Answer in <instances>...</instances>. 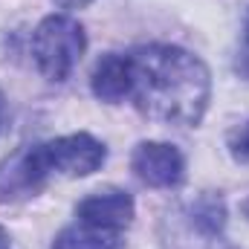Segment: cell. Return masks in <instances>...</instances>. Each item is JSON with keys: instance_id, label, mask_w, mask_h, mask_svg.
Masks as SVG:
<instances>
[{"instance_id": "obj_1", "label": "cell", "mask_w": 249, "mask_h": 249, "mask_svg": "<svg viewBox=\"0 0 249 249\" xmlns=\"http://www.w3.org/2000/svg\"><path fill=\"white\" fill-rule=\"evenodd\" d=\"M130 99L148 119L186 127L200 124L212 96V75L194 53L171 44H148L130 53Z\"/></svg>"}, {"instance_id": "obj_2", "label": "cell", "mask_w": 249, "mask_h": 249, "mask_svg": "<svg viewBox=\"0 0 249 249\" xmlns=\"http://www.w3.org/2000/svg\"><path fill=\"white\" fill-rule=\"evenodd\" d=\"M87 50L84 26L70 15H50L32 35V55L50 81H64Z\"/></svg>"}, {"instance_id": "obj_3", "label": "cell", "mask_w": 249, "mask_h": 249, "mask_svg": "<svg viewBox=\"0 0 249 249\" xmlns=\"http://www.w3.org/2000/svg\"><path fill=\"white\" fill-rule=\"evenodd\" d=\"M50 177H53V171L44 157V142L23 145L0 162V200L3 203L29 200L47 186Z\"/></svg>"}, {"instance_id": "obj_4", "label": "cell", "mask_w": 249, "mask_h": 249, "mask_svg": "<svg viewBox=\"0 0 249 249\" xmlns=\"http://www.w3.org/2000/svg\"><path fill=\"white\" fill-rule=\"evenodd\" d=\"M44 157L53 174L64 177H87L102 168L107 160V148L93 136V133H70L44 142Z\"/></svg>"}, {"instance_id": "obj_5", "label": "cell", "mask_w": 249, "mask_h": 249, "mask_svg": "<svg viewBox=\"0 0 249 249\" xmlns=\"http://www.w3.org/2000/svg\"><path fill=\"white\" fill-rule=\"evenodd\" d=\"M133 174L151 188H171L186 174V160L171 142H139L130 154Z\"/></svg>"}, {"instance_id": "obj_6", "label": "cell", "mask_w": 249, "mask_h": 249, "mask_svg": "<svg viewBox=\"0 0 249 249\" xmlns=\"http://www.w3.org/2000/svg\"><path fill=\"white\" fill-rule=\"evenodd\" d=\"M133 197L122 188H105L96 191L90 197H84L75 209V217L81 223L99 226V229H110V232H122L124 226H130L133 220Z\"/></svg>"}, {"instance_id": "obj_7", "label": "cell", "mask_w": 249, "mask_h": 249, "mask_svg": "<svg viewBox=\"0 0 249 249\" xmlns=\"http://www.w3.org/2000/svg\"><path fill=\"white\" fill-rule=\"evenodd\" d=\"M133 87V70H130V55L119 53H107L105 58H99L90 75V90L96 99L116 105L124 96H130Z\"/></svg>"}, {"instance_id": "obj_8", "label": "cell", "mask_w": 249, "mask_h": 249, "mask_svg": "<svg viewBox=\"0 0 249 249\" xmlns=\"http://www.w3.org/2000/svg\"><path fill=\"white\" fill-rule=\"evenodd\" d=\"M53 249H122V232L99 229L78 220L55 235Z\"/></svg>"}, {"instance_id": "obj_9", "label": "cell", "mask_w": 249, "mask_h": 249, "mask_svg": "<svg viewBox=\"0 0 249 249\" xmlns=\"http://www.w3.org/2000/svg\"><path fill=\"white\" fill-rule=\"evenodd\" d=\"M191 223L206 238L220 235L223 226H226V203H223V197L214 194V191H203L191 203Z\"/></svg>"}, {"instance_id": "obj_10", "label": "cell", "mask_w": 249, "mask_h": 249, "mask_svg": "<svg viewBox=\"0 0 249 249\" xmlns=\"http://www.w3.org/2000/svg\"><path fill=\"white\" fill-rule=\"evenodd\" d=\"M229 154L238 162H249V122L241 124L232 136H229Z\"/></svg>"}, {"instance_id": "obj_11", "label": "cell", "mask_w": 249, "mask_h": 249, "mask_svg": "<svg viewBox=\"0 0 249 249\" xmlns=\"http://www.w3.org/2000/svg\"><path fill=\"white\" fill-rule=\"evenodd\" d=\"M61 9H84V6H90L93 0H55Z\"/></svg>"}, {"instance_id": "obj_12", "label": "cell", "mask_w": 249, "mask_h": 249, "mask_svg": "<svg viewBox=\"0 0 249 249\" xmlns=\"http://www.w3.org/2000/svg\"><path fill=\"white\" fill-rule=\"evenodd\" d=\"M0 249H12V241H9V232L0 226Z\"/></svg>"}, {"instance_id": "obj_13", "label": "cell", "mask_w": 249, "mask_h": 249, "mask_svg": "<svg viewBox=\"0 0 249 249\" xmlns=\"http://www.w3.org/2000/svg\"><path fill=\"white\" fill-rule=\"evenodd\" d=\"M3 124H6V99L0 93V133H3Z\"/></svg>"}, {"instance_id": "obj_14", "label": "cell", "mask_w": 249, "mask_h": 249, "mask_svg": "<svg viewBox=\"0 0 249 249\" xmlns=\"http://www.w3.org/2000/svg\"><path fill=\"white\" fill-rule=\"evenodd\" d=\"M244 41H247V47H249V12H247V23H244Z\"/></svg>"}, {"instance_id": "obj_15", "label": "cell", "mask_w": 249, "mask_h": 249, "mask_svg": "<svg viewBox=\"0 0 249 249\" xmlns=\"http://www.w3.org/2000/svg\"><path fill=\"white\" fill-rule=\"evenodd\" d=\"M241 212H244V217H247V220H249V197H247V200H244V203H241Z\"/></svg>"}]
</instances>
